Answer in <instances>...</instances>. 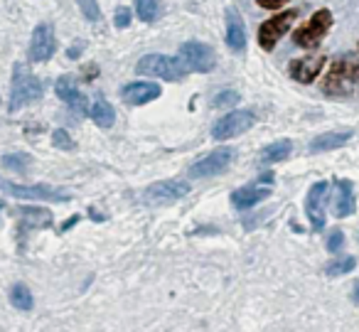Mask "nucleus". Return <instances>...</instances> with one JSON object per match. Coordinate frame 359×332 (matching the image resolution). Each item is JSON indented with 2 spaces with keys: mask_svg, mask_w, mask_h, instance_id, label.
Returning <instances> with one entry per match:
<instances>
[{
  "mask_svg": "<svg viewBox=\"0 0 359 332\" xmlns=\"http://www.w3.org/2000/svg\"><path fill=\"white\" fill-rule=\"evenodd\" d=\"M160 3L158 0H135V13L143 22H155L160 18Z\"/></svg>",
  "mask_w": 359,
  "mask_h": 332,
  "instance_id": "b1692460",
  "label": "nucleus"
},
{
  "mask_svg": "<svg viewBox=\"0 0 359 332\" xmlns=\"http://www.w3.org/2000/svg\"><path fill=\"white\" fill-rule=\"evenodd\" d=\"M135 72L145 77H158L165 81H180L187 74V67L182 60L170 55H145L143 60L135 65Z\"/></svg>",
  "mask_w": 359,
  "mask_h": 332,
  "instance_id": "7ed1b4c3",
  "label": "nucleus"
},
{
  "mask_svg": "<svg viewBox=\"0 0 359 332\" xmlns=\"http://www.w3.org/2000/svg\"><path fill=\"white\" fill-rule=\"evenodd\" d=\"M261 8H266V11H278V8H283L288 0H256Z\"/></svg>",
  "mask_w": 359,
  "mask_h": 332,
  "instance_id": "2f4dec72",
  "label": "nucleus"
},
{
  "mask_svg": "<svg viewBox=\"0 0 359 332\" xmlns=\"http://www.w3.org/2000/svg\"><path fill=\"white\" fill-rule=\"evenodd\" d=\"M290 150H293V143L290 140H276V143L266 145L264 150H261V163L271 165V163H280V160H285L290 155Z\"/></svg>",
  "mask_w": 359,
  "mask_h": 332,
  "instance_id": "412c9836",
  "label": "nucleus"
},
{
  "mask_svg": "<svg viewBox=\"0 0 359 332\" xmlns=\"http://www.w3.org/2000/svg\"><path fill=\"white\" fill-rule=\"evenodd\" d=\"M325 57L323 55H315V57H303V60H293L288 67V74L290 79L300 81V84H313L318 79V74L323 72L325 67Z\"/></svg>",
  "mask_w": 359,
  "mask_h": 332,
  "instance_id": "ddd939ff",
  "label": "nucleus"
},
{
  "mask_svg": "<svg viewBox=\"0 0 359 332\" xmlns=\"http://www.w3.org/2000/svg\"><path fill=\"white\" fill-rule=\"evenodd\" d=\"M256 124V116L251 111H231L224 119H219L212 128L215 140H229L234 135H241L244 131H249Z\"/></svg>",
  "mask_w": 359,
  "mask_h": 332,
  "instance_id": "1a4fd4ad",
  "label": "nucleus"
},
{
  "mask_svg": "<svg viewBox=\"0 0 359 332\" xmlns=\"http://www.w3.org/2000/svg\"><path fill=\"white\" fill-rule=\"evenodd\" d=\"M330 27H332V13L327 8H323L303 27H298L293 32V45L303 47V50H313V47H318L323 42V37L330 32Z\"/></svg>",
  "mask_w": 359,
  "mask_h": 332,
  "instance_id": "20e7f679",
  "label": "nucleus"
},
{
  "mask_svg": "<svg viewBox=\"0 0 359 332\" xmlns=\"http://www.w3.org/2000/svg\"><path fill=\"white\" fill-rule=\"evenodd\" d=\"M332 190H334V194H332V214H334V217L342 219V217L354 214L357 202H354L352 182H349V180H334Z\"/></svg>",
  "mask_w": 359,
  "mask_h": 332,
  "instance_id": "4468645a",
  "label": "nucleus"
},
{
  "mask_svg": "<svg viewBox=\"0 0 359 332\" xmlns=\"http://www.w3.org/2000/svg\"><path fill=\"white\" fill-rule=\"evenodd\" d=\"M0 209H3V202H0Z\"/></svg>",
  "mask_w": 359,
  "mask_h": 332,
  "instance_id": "72a5a7b5",
  "label": "nucleus"
},
{
  "mask_svg": "<svg viewBox=\"0 0 359 332\" xmlns=\"http://www.w3.org/2000/svg\"><path fill=\"white\" fill-rule=\"evenodd\" d=\"M55 91L62 101H67V106H72L79 114H86V96L76 89V81L72 77H60L55 84Z\"/></svg>",
  "mask_w": 359,
  "mask_h": 332,
  "instance_id": "dca6fc26",
  "label": "nucleus"
},
{
  "mask_svg": "<svg viewBox=\"0 0 359 332\" xmlns=\"http://www.w3.org/2000/svg\"><path fill=\"white\" fill-rule=\"evenodd\" d=\"M0 187L18 199H50V202H69L72 199V194L67 192V190L50 187V185H32V187H22V185L0 182Z\"/></svg>",
  "mask_w": 359,
  "mask_h": 332,
  "instance_id": "0eeeda50",
  "label": "nucleus"
},
{
  "mask_svg": "<svg viewBox=\"0 0 359 332\" xmlns=\"http://www.w3.org/2000/svg\"><path fill=\"white\" fill-rule=\"evenodd\" d=\"M180 57H182V62H185L187 69L192 72H212L215 69V52L210 50L207 45H202V42H185V45L180 47Z\"/></svg>",
  "mask_w": 359,
  "mask_h": 332,
  "instance_id": "9d476101",
  "label": "nucleus"
},
{
  "mask_svg": "<svg viewBox=\"0 0 359 332\" xmlns=\"http://www.w3.org/2000/svg\"><path fill=\"white\" fill-rule=\"evenodd\" d=\"M226 45H229L234 52H244V47H246L244 22H241L239 13H236L234 8L226 11Z\"/></svg>",
  "mask_w": 359,
  "mask_h": 332,
  "instance_id": "6ab92c4d",
  "label": "nucleus"
},
{
  "mask_svg": "<svg viewBox=\"0 0 359 332\" xmlns=\"http://www.w3.org/2000/svg\"><path fill=\"white\" fill-rule=\"evenodd\" d=\"M91 119L96 121V126H101V128H111L116 121V111L114 106L109 104V101L104 99H96L94 106H91Z\"/></svg>",
  "mask_w": 359,
  "mask_h": 332,
  "instance_id": "4be33fe9",
  "label": "nucleus"
},
{
  "mask_svg": "<svg viewBox=\"0 0 359 332\" xmlns=\"http://www.w3.org/2000/svg\"><path fill=\"white\" fill-rule=\"evenodd\" d=\"M236 158V150L234 148H217L212 150L210 155H205V158H200L195 165L190 168V180H210V178H217V175L226 173V170L231 168V163H234Z\"/></svg>",
  "mask_w": 359,
  "mask_h": 332,
  "instance_id": "39448f33",
  "label": "nucleus"
},
{
  "mask_svg": "<svg viewBox=\"0 0 359 332\" xmlns=\"http://www.w3.org/2000/svg\"><path fill=\"white\" fill-rule=\"evenodd\" d=\"M11 303L18 307V310H32V293L27 291V286L18 283V286H13V291H11Z\"/></svg>",
  "mask_w": 359,
  "mask_h": 332,
  "instance_id": "393cba45",
  "label": "nucleus"
},
{
  "mask_svg": "<svg viewBox=\"0 0 359 332\" xmlns=\"http://www.w3.org/2000/svg\"><path fill=\"white\" fill-rule=\"evenodd\" d=\"M42 99V81L25 65H15L11 86V111L22 109L25 104Z\"/></svg>",
  "mask_w": 359,
  "mask_h": 332,
  "instance_id": "f03ea898",
  "label": "nucleus"
},
{
  "mask_svg": "<svg viewBox=\"0 0 359 332\" xmlns=\"http://www.w3.org/2000/svg\"><path fill=\"white\" fill-rule=\"evenodd\" d=\"M352 138V131H334V133H323L310 143V150L313 153H325V150L332 148H342L347 140Z\"/></svg>",
  "mask_w": 359,
  "mask_h": 332,
  "instance_id": "aec40b11",
  "label": "nucleus"
},
{
  "mask_svg": "<svg viewBox=\"0 0 359 332\" xmlns=\"http://www.w3.org/2000/svg\"><path fill=\"white\" fill-rule=\"evenodd\" d=\"M352 300H354V303H359V281L354 283V288H352Z\"/></svg>",
  "mask_w": 359,
  "mask_h": 332,
  "instance_id": "473e14b6",
  "label": "nucleus"
},
{
  "mask_svg": "<svg viewBox=\"0 0 359 332\" xmlns=\"http://www.w3.org/2000/svg\"><path fill=\"white\" fill-rule=\"evenodd\" d=\"M295 18H298V11H285L280 13V15L271 18V20H266L264 25L259 27V45L261 50L271 52L276 45H278V40L285 35V32L290 30V25L295 22Z\"/></svg>",
  "mask_w": 359,
  "mask_h": 332,
  "instance_id": "423d86ee",
  "label": "nucleus"
},
{
  "mask_svg": "<svg viewBox=\"0 0 359 332\" xmlns=\"http://www.w3.org/2000/svg\"><path fill=\"white\" fill-rule=\"evenodd\" d=\"M271 194V187H264V185H246V187H239L231 192V204L236 209H251L254 204H259L261 199H266Z\"/></svg>",
  "mask_w": 359,
  "mask_h": 332,
  "instance_id": "a211bd4d",
  "label": "nucleus"
},
{
  "mask_svg": "<svg viewBox=\"0 0 359 332\" xmlns=\"http://www.w3.org/2000/svg\"><path fill=\"white\" fill-rule=\"evenodd\" d=\"M323 89L327 96H352L359 94V57H339L325 77Z\"/></svg>",
  "mask_w": 359,
  "mask_h": 332,
  "instance_id": "f257e3e1",
  "label": "nucleus"
},
{
  "mask_svg": "<svg viewBox=\"0 0 359 332\" xmlns=\"http://www.w3.org/2000/svg\"><path fill=\"white\" fill-rule=\"evenodd\" d=\"M190 192V185L180 182V180H163V182H155L145 190V202L160 204V202H175V199L185 197Z\"/></svg>",
  "mask_w": 359,
  "mask_h": 332,
  "instance_id": "f8f14e48",
  "label": "nucleus"
},
{
  "mask_svg": "<svg viewBox=\"0 0 359 332\" xmlns=\"http://www.w3.org/2000/svg\"><path fill=\"white\" fill-rule=\"evenodd\" d=\"M76 3H79V11L84 13V18L89 22H96L101 18L99 3H96V0H76Z\"/></svg>",
  "mask_w": 359,
  "mask_h": 332,
  "instance_id": "bb28decb",
  "label": "nucleus"
},
{
  "mask_svg": "<svg viewBox=\"0 0 359 332\" xmlns=\"http://www.w3.org/2000/svg\"><path fill=\"white\" fill-rule=\"evenodd\" d=\"M160 94H163V91H160V86L153 84V81H133V84H126L123 89H121V96H123L126 104H130V106H143V104H148V101H155Z\"/></svg>",
  "mask_w": 359,
  "mask_h": 332,
  "instance_id": "2eb2a0df",
  "label": "nucleus"
},
{
  "mask_svg": "<svg viewBox=\"0 0 359 332\" xmlns=\"http://www.w3.org/2000/svg\"><path fill=\"white\" fill-rule=\"evenodd\" d=\"M57 50V40H55V27L50 22H42L35 27L32 32V42H30V62H47Z\"/></svg>",
  "mask_w": 359,
  "mask_h": 332,
  "instance_id": "9b49d317",
  "label": "nucleus"
},
{
  "mask_svg": "<svg viewBox=\"0 0 359 332\" xmlns=\"http://www.w3.org/2000/svg\"><path fill=\"white\" fill-rule=\"evenodd\" d=\"M114 22H116V27H128L130 25V11L128 8H116Z\"/></svg>",
  "mask_w": 359,
  "mask_h": 332,
  "instance_id": "7c9ffc66",
  "label": "nucleus"
},
{
  "mask_svg": "<svg viewBox=\"0 0 359 332\" xmlns=\"http://www.w3.org/2000/svg\"><path fill=\"white\" fill-rule=\"evenodd\" d=\"M327 182H315L313 187L308 190V197H305V214L310 219V227L313 232H323L325 222H327V214H325V207H327Z\"/></svg>",
  "mask_w": 359,
  "mask_h": 332,
  "instance_id": "6e6552de",
  "label": "nucleus"
},
{
  "mask_svg": "<svg viewBox=\"0 0 359 332\" xmlns=\"http://www.w3.org/2000/svg\"><path fill=\"white\" fill-rule=\"evenodd\" d=\"M3 165H6L8 170H13V173H27L32 165V158L25 153H11L3 158Z\"/></svg>",
  "mask_w": 359,
  "mask_h": 332,
  "instance_id": "a878e982",
  "label": "nucleus"
},
{
  "mask_svg": "<svg viewBox=\"0 0 359 332\" xmlns=\"http://www.w3.org/2000/svg\"><path fill=\"white\" fill-rule=\"evenodd\" d=\"M15 217H18V222H20V232H27V229H45L52 224L50 209H42V207H18Z\"/></svg>",
  "mask_w": 359,
  "mask_h": 332,
  "instance_id": "f3484780",
  "label": "nucleus"
},
{
  "mask_svg": "<svg viewBox=\"0 0 359 332\" xmlns=\"http://www.w3.org/2000/svg\"><path fill=\"white\" fill-rule=\"evenodd\" d=\"M357 268V258L354 256H342V258H332V261L325 266V273H327L330 278H337L342 276V273H349Z\"/></svg>",
  "mask_w": 359,
  "mask_h": 332,
  "instance_id": "5701e85b",
  "label": "nucleus"
},
{
  "mask_svg": "<svg viewBox=\"0 0 359 332\" xmlns=\"http://www.w3.org/2000/svg\"><path fill=\"white\" fill-rule=\"evenodd\" d=\"M342 246H344V234H342V229H332V232H330V237H327V251L330 253H337Z\"/></svg>",
  "mask_w": 359,
  "mask_h": 332,
  "instance_id": "c85d7f7f",
  "label": "nucleus"
},
{
  "mask_svg": "<svg viewBox=\"0 0 359 332\" xmlns=\"http://www.w3.org/2000/svg\"><path fill=\"white\" fill-rule=\"evenodd\" d=\"M52 140H55V145L57 148H62V150H74V140L69 138V133L67 131H55V135H52Z\"/></svg>",
  "mask_w": 359,
  "mask_h": 332,
  "instance_id": "c756f323",
  "label": "nucleus"
},
{
  "mask_svg": "<svg viewBox=\"0 0 359 332\" xmlns=\"http://www.w3.org/2000/svg\"><path fill=\"white\" fill-rule=\"evenodd\" d=\"M239 101H241V96L236 94V91H222V94L215 96L212 104H215L217 109H224V106H234V104H239Z\"/></svg>",
  "mask_w": 359,
  "mask_h": 332,
  "instance_id": "cd10ccee",
  "label": "nucleus"
}]
</instances>
